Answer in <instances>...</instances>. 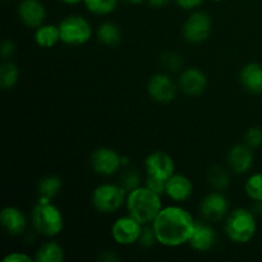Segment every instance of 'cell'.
Segmentation results:
<instances>
[{
	"label": "cell",
	"mask_w": 262,
	"mask_h": 262,
	"mask_svg": "<svg viewBox=\"0 0 262 262\" xmlns=\"http://www.w3.org/2000/svg\"><path fill=\"white\" fill-rule=\"evenodd\" d=\"M156 241L165 247H178L189 243L196 222L191 212L181 206H166L161 209L151 223Z\"/></svg>",
	"instance_id": "1"
},
{
	"label": "cell",
	"mask_w": 262,
	"mask_h": 262,
	"mask_svg": "<svg viewBox=\"0 0 262 262\" xmlns=\"http://www.w3.org/2000/svg\"><path fill=\"white\" fill-rule=\"evenodd\" d=\"M163 209L160 194L151 191L147 187H138L128 192L127 210L128 215L135 217L142 225H148L155 220Z\"/></svg>",
	"instance_id": "2"
},
{
	"label": "cell",
	"mask_w": 262,
	"mask_h": 262,
	"mask_svg": "<svg viewBox=\"0 0 262 262\" xmlns=\"http://www.w3.org/2000/svg\"><path fill=\"white\" fill-rule=\"evenodd\" d=\"M32 224L40 234L55 237L64 228V217L60 210L51 204V200L40 197L32 211Z\"/></svg>",
	"instance_id": "3"
},
{
	"label": "cell",
	"mask_w": 262,
	"mask_h": 262,
	"mask_svg": "<svg viewBox=\"0 0 262 262\" xmlns=\"http://www.w3.org/2000/svg\"><path fill=\"white\" fill-rule=\"evenodd\" d=\"M255 212L243 207L233 210L225 219V232L229 239L234 243H247L255 237L257 230Z\"/></svg>",
	"instance_id": "4"
},
{
	"label": "cell",
	"mask_w": 262,
	"mask_h": 262,
	"mask_svg": "<svg viewBox=\"0 0 262 262\" xmlns=\"http://www.w3.org/2000/svg\"><path fill=\"white\" fill-rule=\"evenodd\" d=\"M125 189L113 183L100 184L92 192V206L102 214H112L118 211L127 202Z\"/></svg>",
	"instance_id": "5"
},
{
	"label": "cell",
	"mask_w": 262,
	"mask_h": 262,
	"mask_svg": "<svg viewBox=\"0 0 262 262\" xmlns=\"http://www.w3.org/2000/svg\"><path fill=\"white\" fill-rule=\"evenodd\" d=\"M60 41L67 45H84L92 37V27L81 15H68L59 23Z\"/></svg>",
	"instance_id": "6"
},
{
	"label": "cell",
	"mask_w": 262,
	"mask_h": 262,
	"mask_svg": "<svg viewBox=\"0 0 262 262\" xmlns=\"http://www.w3.org/2000/svg\"><path fill=\"white\" fill-rule=\"evenodd\" d=\"M211 18L205 12H194L183 25V37L189 43H201L210 37Z\"/></svg>",
	"instance_id": "7"
},
{
	"label": "cell",
	"mask_w": 262,
	"mask_h": 262,
	"mask_svg": "<svg viewBox=\"0 0 262 262\" xmlns=\"http://www.w3.org/2000/svg\"><path fill=\"white\" fill-rule=\"evenodd\" d=\"M142 228L143 225L130 215L122 216L115 220L114 224H113L112 237L118 245L130 246L138 242Z\"/></svg>",
	"instance_id": "8"
},
{
	"label": "cell",
	"mask_w": 262,
	"mask_h": 262,
	"mask_svg": "<svg viewBox=\"0 0 262 262\" xmlns=\"http://www.w3.org/2000/svg\"><path fill=\"white\" fill-rule=\"evenodd\" d=\"M91 166L94 171L100 176L109 177L117 173L123 165L122 158L113 148H97L91 155Z\"/></svg>",
	"instance_id": "9"
},
{
	"label": "cell",
	"mask_w": 262,
	"mask_h": 262,
	"mask_svg": "<svg viewBox=\"0 0 262 262\" xmlns=\"http://www.w3.org/2000/svg\"><path fill=\"white\" fill-rule=\"evenodd\" d=\"M148 95L159 104H168L173 101L177 94V86L170 76L165 73L154 74L148 81Z\"/></svg>",
	"instance_id": "10"
},
{
	"label": "cell",
	"mask_w": 262,
	"mask_h": 262,
	"mask_svg": "<svg viewBox=\"0 0 262 262\" xmlns=\"http://www.w3.org/2000/svg\"><path fill=\"white\" fill-rule=\"evenodd\" d=\"M200 211L207 222H219L228 215L229 202L222 192L214 191L202 199Z\"/></svg>",
	"instance_id": "11"
},
{
	"label": "cell",
	"mask_w": 262,
	"mask_h": 262,
	"mask_svg": "<svg viewBox=\"0 0 262 262\" xmlns=\"http://www.w3.org/2000/svg\"><path fill=\"white\" fill-rule=\"evenodd\" d=\"M147 176L156 177L163 181H168L176 173V164L170 155L163 151H154L145 160Z\"/></svg>",
	"instance_id": "12"
},
{
	"label": "cell",
	"mask_w": 262,
	"mask_h": 262,
	"mask_svg": "<svg viewBox=\"0 0 262 262\" xmlns=\"http://www.w3.org/2000/svg\"><path fill=\"white\" fill-rule=\"evenodd\" d=\"M228 165L235 174H246L253 165V148L247 143H238L228 152Z\"/></svg>",
	"instance_id": "13"
},
{
	"label": "cell",
	"mask_w": 262,
	"mask_h": 262,
	"mask_svg": "<svg viewBox=\"0 0 262 262\" xmlns=\"http://www.w3.org/2000/svg\"><path fill=\"white\" fill-rule=\"evenodd\" d=\"M18 15L25 26L37 28L45 22L46 9L40 0H22L18 5Z\"/></svg>",
	"instance_id": "14"
},
{
	"label": "cell",
	"mask_w": 262,
	"mask_h": 262,
	"mask_svg": "<svg viewBox=\"0 0 262 262\" xmlns=\"http://www.w3.org/2000/svg\"><path fill=\"white\" fill-rule=\"evenodd\" d=\"M178 84L184 94L189 96H199L206 90V74L199 68H187L179 76Z\"/></svg>",
	"instance_id": "15"
},
{
	"label": "cell",
	"mask_w": 262,
	"mask_h": 262,
	"mask_svg": "<svg viewBox=\"0 0 262 262\" xmlns=\"http://www.w3.org/2000/svg\"><path fill=\"white\" fill-rule=\"evenodd\" d=\"M193 183L188 177L174 173L166 181L165 193L177 202L187 201L193 194Z\"/></svg>",
	"instance_id": "16"
},
{
	"label": "cell",
	"mask_w": 262,
	"mask_h": 262,
	"mask_svg": "<svg viewBox=\"0 0 262 262\" xmlns=\"http://www.w3.org/2000/svg\"><path fill=\"white\" fill-rule=\"evenodd\" d=\"M216 232L211 225L206 224V223L196 222V227H194V232L189 239V245L193 250L206 252L216 245Z\"/></svg>",
	"instance_id": "17"
},
{
	"label": "cell",
	"mask_w": 262,
	"mask_h": 262,
	"mask_svg": "<svg viewBox=\"0 0 262 262\" xmlns=\"http://www.w3.org/2000/svg\"><path fill=\"white\" fill-rule=\"evenodd\" d=\"M0 223L5 232L10 235H20L27 227L25 214L14 206H7L2 210Z\"/></svg>",
	"instance_id": "18"
},
{
	"label": "cell",
	"mask_w": 262,
	"mask_h": 262,
	"mask_svg": "<svg viewBox=\"0 0 262 262\" xmlns=\"http://www.w3.org/2000/svg\"><path fill=\"white\" fill-rule=\"evenodd\" d=\"M241 84L251 94H262V64L248 63L241 69Z\"/></svg>",
	"instance_id": "19"
},
{
	"label": "cell",
	"mask_w": 262,
	"mask_h": 262,
	"mask_svg": "<svg viewBox=\"0 0 262 262\" xmlns=\"http://www.w3.org/2000/svg\"><path fill=\"white\" fill-rule=\"evenodd\" d=\"M35 41L41 48H53L60 41V30L55 25H41L36 28Z\"/></svg>",
	"instance_id": "20"
},
{
	"label": "cell",
	"mask_w": 262,
	"mask_h": 262,
	"mask_svg": "<svg viewBox=\"0 0 262 262\" xmlns=\"http://www.w3.org/2000/svg\"><path fill=\"white\" fill-rule=\"evenodd\" d=\"M37 262H61L64 260V250L59 243L46 242L36 252Z\"/></svg>",
	"instance_id": "21"
},
{
	"label": "cell",
	"mask_w": 262,
	"mask_h": 262,
	"mask_svg": "<svg viewBox=\"0 0 262 262\" xmlns=\"http://www.w3.org/2000/svg\"><path fill=\"white\" fill-rule=\"evenodd\" d=\"M97 40L106 46H117L122 41L119 27L113 22H104L97 28Z\"/></svg>",
	"instance_id": "22"
},
{
	"label": "cell",
	"mask_w": 262,
	"mask_h": 262,
	"mask_svg": "<svg viewBox=\"0 0 262 262\" xmlns=\"http://www.w3.org/2000/svg\"><path fill=\"white\" fill-rule=\"evenodd\" d=\"M19 79V69L12 61H5L0 68V86L3 90L13 89Z\"/></svg>",
	"instance_id": "23"
},
{
	"label": "cell",
	"mask_w": 262,
	"mask_h": 262,
	"mask_svg": "<svg viewBox=\"0 0 262 262\" xmlns=\"http://www.w3.org/2000/svg\"><path fill=\"white\" fill-rule=\"evenodd\" d=\"M61 186V179L56 176H48L45 178H42L38 183L37 191L40 197H43V199H54L56 194L60 191Z\"/></svg>",
	"instance_id": "24"
},
{
	"label": "cell",
	"mask_w": 262,
	"mask_h": 262,
	"mask_svg": "<svg viewBox=\"0 0 262 262\" xmlns=\"http://www.w3.org/2000/svg\"><path fill=\"white\" fill-rule=\"evenodd\" d=\"M229 174L227 169H224L220 165L212 166L209 170V183L216 191H223L229 186Z\"/></svg>",
	"instance_id": "25"
},
{
	"label": "cell",
	"mask_w": 262,
	"mask_h": 262,
	"mask_svg": "<svg viewBox=\"0 0 262 262\" xmlns=\"http://www.w3.org/2000/svg\"><path fill=\"white\" fill-rule=\"evenodd\" d=\"M245 191L255 202L262 201V173H255L248 177L245 183Z\"/></svg>",
	"instance_id": "26"
},
{
	"label": "cell",
	"mask_w": 262,
	"mask_h": 262,
	"mask_svg": "<svg viewBox=\"0 0 262 262\" xmlns=\"http://www.w3.org/2000/svg\"><path fill=\"white\" fill-rule=\"evenodd\" d=\"M83 3L87 9L94 14L105 15L117 8L118 0H83Z\"/></svg>",
	"instance_id": "27"
},
{
	"label": "cell",
	"mask_w": 262,
	"mask_h": 262,
	"mask_svg": "<svg viewBox=\"0 0 262 262\" xmlns=\"http://www.w3.org/2000/svg\"><path fill=\"white\" fill-rule=\"evenodd\" d=\"M141 182L140 174L137 173L133 169H129V170H124L122 174V187L127 192L133 191V189L138 188Z\"/></svg>",
	"instance_id": "28"
},
{
	"label": "cell",
	"mask_w": 262,
	"mask_h": 262,
	"mask_svg": "<svg viewBox=\"0 0 262 262\" xmlns=\"http://www.w3.org/2000/svg\"><path fill=\"white\" fill-rule=\"evenodd\" d=\"M245 142L250 146L251 148H258L262 146V128L252 127L246 132Z\"/></svg>",
	"instance_id": "29"
},
{
	"label": "cell",
	"mask_w": 262,
	"mask_h": 262,
	"mask_svg": "<svg viewBox=\"0 0 262 262\" xmlns=\"http://www.w3.org/2000/svg\"><path fill=\"white\" fill-rule=\"evenodd\" d=\"M163 64L168 67V69H170V71H178L183 66V59L179 54L169 51L163 55Z\"/></svg>",
	"instance_id": "30"
},
{
	"label": "cell",
	"mask_w": 262,
	"mask_h": 262,
	"mask_svg": "<svg viewBox=\"0 0 262 262\" xmlns=\"http://www.w3.org/2000/svg\"><path fill=\"white\" fill-rule=\"evenodd\" d=\"M138 242H140V245L142 246V247H146V248L152 247L154 243L158 242V241H156V235H155V232H154L152 225H151V227L143 225Z\"/></svg>",
	"instance_id": "31"
},
{
	"label": "cell",
	"mask_w": 262,
	"mask_h": 262,
	"mask_svg": "<svg viewBox=\"0 0 262 262\" xmlns=\"http://www.w3.org/2000/svg\"><path fill=\"white\" fill-rule=\"evenodd\" d=\"M146 187L161 196V194L165 193L166 181H163V179H159L152 176H147V178H146Z\"/></svg>",
	"instance_id": "32"
},
{
	"label": "cell",
	"mask_w": 262,
	"mask_h": 262,
	"mask_svg": "<svg viewBox=\"0 0 262 262\" xmlns=\"http://www.w3.org/2000/svg\"><path fill=\"white\" fill-rule=\"evenodd\" d=\"M14 43L12 42L10 40H4L2 42V48H0V53H2V58L4 59V60H7L8 58H10V56L13 55V53H14Z\"/></svg>",
	"instance_id": "33"
},
{
	"label": "cell",
	"mask_w": 262,
	"mask_h": 262,
	"mask_svg": "<svg viewBox=\"0 0 262 262\" xmlns=\"http://www.w3.org/2000/svg\"><path fill=\"white\" fill-rule=\"evenodd\" d=\"M4 262H32V258L22 252H13L4 257Z\"/></svg>",
	"instance_id": "34"
},
{
	"label": "cell",
	"mask_w": 262,
	"mask_h": 262,
	"mask_svg": "<svg viewBox=\"0 0 262 262\" xmlns=\"http://www.w3.org/2000/svg\"><path fill=\"white\" fill-rule=\"evenodd\" d=\"M177 4L179 5L181 8L187 10L194 9V8L200 7L201 4H204L205 0H176Z\"/></svg>",
	"instance_id": "35"
},
{
	"label": "cell",
	"mask_w": 262,
	"mask_h": 262,
	"mask_svg": "<svg viewBox=\"0 0 262 262\" xmlns=\"http://www.w3.org/2000/svg\"><path fill=\"white\" fill-rule=\"evenodd\" d=\"M169 0H148L150 5H152L154 8H161L165 4H168Z\"/></svg>",
	"instance_id": "36"
},
{
	"label": "cell",
	"mask_w": 262,
	"mask_h": 262,
	"mask_svg": "<svg viewBox=\"0 0 262 262\" xmlns=\"http://www.w3.org/2000/svg\"><path fill=\"white\" fill-rule=\"evenodd\" d=\"M63 3H66V4H78V3L83 2V0H61Z\"/></svg>",
	"instance_id": "37"
},
{
	"label": "cell",
	"mask_w": 262,
	"mask_h": 262,
	"mask_svg": "<svg viewBox=\"0 0 262 262\" xmlns=\"http://www.w3.org/2000/svg\"><path fill=\"white\" fill-rule=\"evenodd\" d=\"M129 3H133V4H141L142 2H145V0H128Z\"/></svg>",
	"instance_id": "38"
},
{
	"label": "cell",
	"mask_w": 262,
	"mask_h": 262,
	"mask_svg": "<svg viewBox=\"0 0 262 262\" xmlns=\"http://www.w3.org/2000/svg\"><path fill=\"white\" fill-rule=\"evenodd\" d=\"M212 2H223V0H212Z\"/></svg>",
	"instance_id": "39"
}]
</instances>
